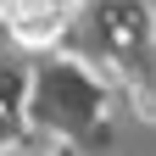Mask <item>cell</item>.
Returning a JSON list of instances; mask_svg holds the SVG:
<instances>
[{
	"label": "cell",
	"instance_id": "7a4b0ae2",
	"mask_svg": "<svg viewBox=\"0 0 156 156\" xmlns=\"http://www.w3.org/2000/svg\"><path fill=\"white\" fill-rule=\"evenodd\" d=\"M6 6H11V0H0V17H6Z\"/></svg>",
	"mask_w": 156,
	"mask_h": 156
},
{
	"label": "cell",
	"instance_id": "6da1fadb",
	"mask_svg": "<svg viewBox=\"0 0 156 156\" xmlns=\"http://www.w3.org/2000/svg\"><path fill=\"white\" fill-rule=\"evenodd\" d=\"M67 17H73V0H11V6H6V28H11L17 45L45 50V45L62 39Z\"/></svg>",
	"mask_w": 156,
	"mask_h": 156
}]
</instances>
